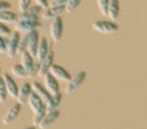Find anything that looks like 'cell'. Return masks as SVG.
Returning a JSON list of instances; mask_svg holds the SVG:
<instances>
[{
  "label": "cell",
  "mask_w": 147,
  "mask_h": 129,
  "mask_svg": "<svg viewBox=\"0 0 147 129\" xmlns=\"http://www.w3.org/2000/svg\"><path fill=\"white\" fill-rule=\"evenodd\" d=\"M91 27L100 34H113L119 30V26L112 21H95Z\"/></svg>",
  "instance_id": "1"
},
{
  "label": "cell",
  "mask_w": 147,
  "mask_h": 129,
  "mask_svg": "<svg viewBox=\"0 0 147 129\" xmlns=\"http://www.w3.org/2000/svg\"><path fill=\"white\" fill-rule=\"evenodd\" d=\"M86 77H87V72H86V71H80V72H78L75 76H71V79H69L68 83H67V87H65V94L75 93V91L83 84V82L86 80Z\"/></svg>",
  "instance_id": "2"
},
{
  "label": "cell",
  "mask_w": 147,
  "mask_h": 129,
  "mask_svg": "<svg viewBox=\"0 0 147 129\" xmlns=\"http://www.w3.org/2000/svg\"><path fill=\"white\" fill-rule=\"evenodd\" d=\"M19 38L21 34L15 31L10 36V38L7 40V45H5V56L8 58H12L18 54V44H19Z\"/></svg>",
  "instance_id": "3"
},
{
  "label": "cell",
  "mask_w": 147,
  "mask_h": 129,
  "mask_svg": "<svg viewBox=\"0 0 147 129\" xmlns=\"http://www.w3.org/2000/svg\"><path fill=\"white\" fill-rule=\"evenodd\" d=\"M14 25H15V31L26 34V33H30L33 30L40 29L42 26V23L40 21H19L18 19Z\"/></svg>",
  "instance_id": "4"
},
{
  "label": "cell",
  "mask_w": 147,
  "mask_h": 129,
  "mask_svg": "<svg viewBox=\"0 0 147 129\" xmlns=\"http://www.w3.org/2000/svg\"><path fill=\"white\" fill-rule=\"evenodd\" d=\"M21 110H22V105L21 103H12L10 108L7 109V112L4 113V117H3V124L4 125H10L12 124L16 118H18V116L21 114Z\"/></svg>",
  "instance_id": "5"
},
{
  "label": "cell",
  "mask_w": 147,
  "mask_h": 129,
  "mask_svg": "<svg viewBox=\"0 0 147 129\" xmlns=\"http://www.w3.org/2000/svg\"><path fill=\"white\" fill-rule=\"evenodd\" d=\"M49 33H51L52 41H55V42H57L61 38V36H63V19L60 16H56L55 19H52Z\"/></svg>",
  "instance_id": "6"
},
{
  "label": "cell",
  "mask_w": 147,
  "mask_h": 129,
  "mask_svg": "<svg viewBox=\"0 0 147 129\" xmlns=\"http://www.w3.org/2000/svg\"><path fill=\"white\" fill-rule=\"evenodd\" d=\"M59 117H60V110H57V109L48 110L47 114H45V117H44L42 121L38 124V128L40 129H47L48 126H51V125L55 124V122L59 120Z\"/></svg>",
  "instance_id": "7"
},
{
  "label": "cell",
  "mask_w": 147,
  "mask_h": 129,
  "mask_svg": "<svg viewBox=\"0 0 147 129\" xmlns=\"http://www.w3.org/2000/svg\"><path fill=\"white\" fill-rule=\"evenodd\" d=\"M49 73H51L56 80H59V82H68L69 79H71L69 72H67L63 67H60L57 64H52V67L49 68Z\"/></svg>",
  "instance_id": "8"
},
{
  "label": "cell",
  "mask_w": 147,
  "mask_h": 129,
  "mask_svg": "<svg viewBox=\"0 0 147 129\" xmlns=\"http://www.w3.org/2000/svg\"><path fill=\"white\" fill-rule=\"evenodd\" d=\"M27 36H29V41H27L26 50L36 58L37 48H38V44H40V34H38L37 30H33V31H30V33H27Z\"/></svg>",
  "instance_id": "9"
},
{
  "label": "cell",
  "mask_w": 147,
  "mask_h": 129,
  "mask_svg": "<svg viewBox=\"0 0 147 129\" xmlns=\"http://www.w3.org/2000/svg\"><path fill=\"white\" fill-rule=\"evenodd\" d=\"M1 77H3V80H4V84H5V88H7V93H8V97L16 99L19 87H18V84H16L15 79L11 76L10 73H5L4 76H1Z\"/></svg>",
  "instance_id": "10"
},
{
  "label": "cell",
  "mask_w": 147,
  "mask_h": 129,
  "mask_svg": "<svg viewBox=\"0 0 147 129\" xmlns=\"http://www.w3.org/2000/svg\"><path fill=\"white\" fill-rule=\"evenodd\" d=\"M53 60H55V54H53L52 52H49L48 53V56L40 61V67H38V72H37V76L40 77H44L47 73H49V68L52 67L53 64Z\"/></svg>",
  "instance_id": "11"
},
{
  "label": "cell",
  "mask_w": 147,
  "mask_h": 129,
  "mask_svg": "<svg viewBox=\"0 0 147 129\" xmlns=\"http://www.w3.org/2000/svg\"><path fill=\"white\" fill-rule=\"evenodd\" d=\"M44 87L47 88V91L51 94V95H55V94L60 93L59 82L51 75V73H47V75L44 76Z\"/></svg>",
  "instance_id": "12"
},
{
  "label": "cell",
  "mask_w": 147,
  "mask_h": 129,
  "mask_svg": "<svg viewBox=\"0 0 147 129\" xmlns=\"http://www.w3.org/2000/svg\"><path fill=\"white\" fill-rule=\"evenodd\" d=\"M64 12V7H53V5H48L45 10H42L41 18L44 21H52L56 16H60V14Z\"/></svg>",
  "instance_id": "13"
},
{
  "label": "cell",
  "mask_w": 147,
  "mask_h": 129,
  "mask_svg": "<svg viewBox=\"0 0 147 129\" xmlns=\"http://www.w3.org/2000/svg\"><path fill=\"white\" fill-rule=\"evenodd\" d=\"M33 93L32 90V83H23L19 90H18V95H16V102L18 103H25L29 99L30 97V94Z\"/></svg>",
  "instance_id": "14"
},
{
  "label": "cell",
  "mask_w": 147,
  "mask_h": 129,
  "mask_svg": "<svg viewBox=\"0 0 147 129\" xmlns=\"http://www.w3.org/2000/svg\"><path fill=\"white\" fill-rule=\"evenodd\" d=\"M49 53V45H48L47 38H40V44L37 48V54H36V61H42Z\"/></svg>",
  "instance_id": "15"
},
{
  "label": "cell",
  "mask_w": 147,
  "mask_h": 129,
  "mask_svg": "<svg viewBox=\"0 0 147 129\" xmlns=\"http://www.w3.org/2000/svg\"><path fill=\"white\" fill-rule=\"evenodd\" d=\"M120 15V3L119 0H109L108 3V16L112 22L117 21V18Z\"/></svg>",
  "instance_id": "16"
},
{
  "label": "cell",
  "mask_w": 147,
  "mask_h": 129,
  "mask_svg": "<svg viewBox=\"0 0 147 129\" xmlns=\"http://www.w3.org/2000/svg\"><path fill=\"white\" fill-rule=\"evenodd\" d=\"M19 56H21V65L26 69V72L27 71H30V69L34 67V64H36V58H34V57H33L27 50L23 52V53H21Z\"/></svg>",
  "instance_id": "17"
},
{
  "label": "cell",
  "mask_w": 147,
  "mask_h": 129,
  "mask_svg": "<svg viewBox=\"0 0 147 129\" xmlns=\"http://www.w3.org/2000/svg\"><path fill=\"white\" fill-rule=\"evenodd\" d=\"M32 90H33V93H36L40 98L44 101V103L47 102L48 99H49V97H51V94L47 91V88L44 87L42 84H40V83H37V82H34V83H32Z\"/></svg>",
  "instance_id": "18"
},
{
  "label": "cell",
  "mask_w": 147,
  "mask_h": 129,
  "mask_svg": "<svg viewBox=\"0 0 147 129\" xmlns=\"http://www.w3.org/2000/svg\"><path fill=\"white\" fill-rule=\"evenodd\" d=\"M27 103H29V106H30V109H32L33 112H37V110H40L42 106H45L44 101H42L36 93L30 94V97H29V99H27Z\"/></svg>",
  "instance_id": "19"
},
{
  "label": "cell",
  "mask_w": 147,
  "mask_h": 129,
  "mask_svg": "<svg viewBox=\"0 0 147 129\" xmlns=\"http://www.w3.org/2000/svg\"><path fill=\"white\" fill-rule=\"evenodd\" d=\"M16 21H18V15L15 12H11L10 10L0 12V23L7 25V23H15Z\"/></svg>",
  "instance_id": "20"
},
{
  "label": "cell",
  "mask_w": 147,
  "mask_h": 129,
  "mask_svg": "<svg viewBox=\"0 0 147 129\" xmlns=\"http://www.w3.org/2000/svg\"><path fill=\"white\" fill-rule=\"evenodd\" d=\"M10 75L12 77H18V79H25V77H27L26 69L22 67L21 64H14L10 69Z\"/></svg>",
  "instance_id": "21"
},
{
  "label": "cell",
  "mask_w": 147,
  "mask_h": 129,
  "mask_svg": "<svg viewBox=\"0 0 147 129\" xmlns=\"http://www.w3.org/2000/svg\"><path fill=\"white\" fill-rule=\"evenodd\" d=\"M61 102V94H55V95H51L49 99L45 102V106H47V110H53V109H57L59 105Z\"/></svg>",
  "instance_id": "22"
},
{
  "label": "cell",
  "mask_w": 147,
  "mask_h": 129,
  "mask_svg": "<svg viewBox=\"0 0 147 129\" xmlns=\"http://www.w3.org/2000/svg\"><path fill=\"white\" fill-rule=\"evenodd\" d=\"M47 106H42L40 110H37V112H34V114H33V126H38V124L42 121V118L45 117V114H47Z\"/></svg>",
  "instance_id": "23"
},
{
  "label": "cell",
  "mask_w": 147,
  "mask_h": 129,
  "mask_svg": "<svg viewBox=\"0 0 147 129\" xmlns=\"http://www.w3.org/2000/svg\"><path fill=\"white\" fill-rule=\"evenodd\" d=\"M80 3H82V0H68L64 5V12H68V14L74 12L80 5Z\"/></svg>",
  "instance_id": "24"
},
{
  "label": "cell",
  "mask_w": 147,
  "mask_h": 129,
  "mask_svg": "<svg viewBox=\"0 0 147 129\" xmlns=\"http://www.w3.org/2000/svg\"><path fill=\"white\" fill-rule=\"evenodd\" d=\"M27 41H29V36L26 34H23V36L19 38V44H18V54H21L23 52H26L27 49Z\"/></svg>",
  "instance_id": "25"
},
{
  "label": "cell",
  "mask_w": 147,
  "mask_h": 129,
  "mask_svg": "<svg viewBox=\"0 0 147 129\" xmlns=\"http://www.w3.org/2000/svg\"><path fill=\"white\" fill-rule=\"evenodd\" d=\"M7 97H8V93H7V88H5L4 80H3V77H0V102H5Z\"/></svg>",
  "instance_id": "26"
},
{
  "label": "cell",
  "mask_w": 147,
  "mask_h": 129,
  "mask_svg": "<svg viewBox=\"0 0 147 129\" xmlns=\"http://www.w3.org/2000/svg\"><path fill=\"white\" fill-rule=\"evenodd\" d=\"M38 18H40L38 15H33V14L27 12V11L21 12V15L18 16V19H19V21H38Z\"/></svg>",
  "instance_id": "27"
},
{
  "label": "cell",
  "mask_w": 147,
  "mask_h": 129,
  "mask_svg": "<svg viewBox=\"0 0 147 129\" xmlns=\"http://www.w3.org/2000/svg\"><path fill=\"white\" fill-rule=\"evenodd\" d=\"M108 3H109V0H97L100 12L102 15H106V16H108Z\"/></svg>",
  "instance_id": "28"
},
{
  "label": "cell",
  "mask_w": 147,
  "mask_h": 129,
  "mask_svg": "<svg viewBox=\"0 0 147 129\" xmlns=\"http://www.w3.org/2000/svg\"><path fill=\"white\" fill-rule=\"evenodd\" d=\"M12 34L11 29L4 23H0V37H4V38H10V36Z\"/></svg>",
  "instance_id": "29"
},
{
  "label": "cell",
  "mask_w": 147,
  "mask_h": 129,
  "mask_svg": "<svg viewBox=\"0 0 147 129\" xmlns=\"http://www.w3.org/2000/svg\"><path fill=\"white\" fill-rule=\"evenodd\" d=\"M32 4V0H19V3H18V10L21 11V12H25V11L30 7Z\"/></svg>",
  "instance_id": "30"
},
{
  "label": "cell",
  "mask_w": 147,
  "mask_h": 129,
  "mask_svg": "<svg viewBox=\"0 0 147 129\" xmlns=\"http://www.w3.org/2000/svg\"><path fill=\"white\" fill-rule=\"evenodd\" d=\"M27 12H30V14H33V15H41V12H42V8L41 7H38V5H30L29 8H27Z\"/></svg>",
  "instance_id": "31"
},
{
  "label": "cell",
  "mask_w": 147,
  "mask_h": 129,
  "mask_svg": "<svg viewBox=\"0 0 147 129\" xmlns=\"http://www.w3.org/2000/svg\"><path fill=\"white\" fill-rule=\"evenodd\" d=\"M38 67H40V62L36 61L34 67H33L30 71H27V77H34V76H37V72H38Z\"/></svg>",
  "instance_id": "32"
},
{
  "label": "cell",
  "mask_w": 147,
  "mask_h": 129,
  "mask_svg": "<svg viewBox=\"0 0 147 129\" xmlns=\"http://www.w3.org/2000/svg\"><path fill=\"white\" fill-rule=\"evenodd\" d=\"M67 1L68 0H52V1H49V5H53V7H64Z\"/></svg>",
  "instance_id": "33"
},
{
  "label": "cell",
  "mask_w": 147,
  "mask_h": 129,
  "mask_svg": "<svg viewBox=\"0 0 147 129\" xmlns=\"http://www.w3.org/2000/svg\"><path fill=\"white\" fill-rule=\"evenodd\" d=\"M32 1H36V5L41 7L42 10H45L48 5H49V1H48V0H32Z\"/></svg>",
  "instance_id": "34"
},
{
  "label": "cell",
  "mask_w": 147,
  "mask_h": 129,
  "mask_svg": "<svg viewBox=\"0 0 147 129\" xmlns=\"http://www.w3.org/2000/svg\"><path fill=\"white\" fill-rule=\"evenodd\" d=\"M11 8V4L8 1H5V0H0V12L1 11H7Z\"/></svg>",
  "instance_id": "35"
},
{
  "label": "cell",
  "mask_w": 147,
  "mask_h": 129,
  "mask_svg": "<svg viewBox=\"0 0 147 129\" xmlns=\"http://www.w3.org/2000/svg\"><path fill=\"white\" fill-rule=\"evenodd\" d=\"M5 45H7V40L4 37H0V53H5Z\"/></svg>",
  "instance_id": "36"
},
{
  "label": "cell",
  "mask_w": 147,
  "mask_h": 129,
  "mask_svg": "<svg viewBox=\"0 0 147 129\" xmlns=\"http://www.w3.org/2000/svg\"><path fill=\"white\" fill-rule=\"evenodd\" d=\"M23 129H36V126H27V128H23Z\"/></svg>",
  "instance_id": "37"
},
{
  "label": "cell",
  "mask_w": 147,
  "mask_h": 129,
  "mask_svg": "<svg viewBox=\"0 0 147 129\" xmlns=\"http://www.w3.org/2000/svg\"><path fill=\"white\" fill-rule=\"evenodd\" d=\"M0 77H1V69H0Z\"/></svg>",
  "instance_id": "38"
}]
</instances>
